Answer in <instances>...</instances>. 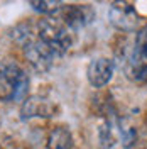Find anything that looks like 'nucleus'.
<instances>
[{
    "instance_id": "13",
    "label": "nucleus",
    "mask_w": 147,
    "mask_h": 149,
    "mask_svg": "<svg viewBox=\"0 0 147 149\" xmlns=\"http://www.w3.org/2000/svg\"><path fill=\"white\" fill-rule=\"evenodd\" d=\"M146 132H147V119H146Z\"/></svg>"
},
{
    "instance_id": "8",
    "label": "nucleus",
    "mask_w": 147,
    "mask_h": 149,
    "mask_svg": "<svg viewBox=\"0 0 147 149\" xmlns=\"http://www.w3.org/2000/svg\"><path fill=\"white\" fill-rule=\"evenodd\" d=\"M47 149H74L73 134L66 125H56L47 134Z\"/></svg>"
},
{
    "instance_id": "4",
    "label": "nucleus",
    "mask_w": 147,
    "mask_h": 149,
    "mask_svg": "<svg viewBox=\"0 0 147 149\" xmlns=\"http://www.w3.org/2000/svg\"><path fill=\"white\" fill-rule=\"evenodd\" d=\"M108 19L112 26L120 32H134L140 24L135 7L127 0H113L108 10Z\"/></svg>"
},
{
    "instance_id": "6",
    "label": "nucleus",
    "mask_w": 147,
    "mask_h": 149,
    "mask_svg": "<svg viewBox=\"0 0 147 149\" xmlns=\"http://www.w3.org/2000/svg\"><path fill=\"white\" fill-rule=\"evenodd\" d=\"M58 112V105L53 100H49L46 97H27L22 102V109H20V117L22 120H29V119H36V117H42V119H49Z\"/></svg>"
},
{
    "instance_id": "7",
    "label": "nucleus",
    "mask_w": 147,
    "mask_h": 149,
    "mask_svg": "<svg viewBox=\"0 0 147 149\" xmlns=\"http://www.w3.org/2000/svg\"><path fill=\"white\" fill-rule=\"evenodd\" d=\"M113 73H115V65L108 58H96V59H93L92 63L88 65V70H86L88 81L95 88H101V86L108 85L110 80L113 78Z\"/></svg>"
},
{
    "instance_id": "11",
    "label": "nucleus",
    "mask_w": 147,
    "mask_h": 149,
    "mask_svg": "<svg viewBox=\"0 0 147 149\" xmlns=\"http://www.w3.org/2000/svg\"><path fill=\"white\" fill-rule=\"evenodd\" d=\"M31 7L44 15H53L58 14L59 9L63 7V0H29Z\"/></svg>"
},
{
    "instance_id": "12",
    "label": "nucleus",
    "mask_w": 147,
    "mask_h": 149,
    "mask_svg": "<svg viewBox=\"0 0 147 149\" xmlns=\"http://www.w3.org/2000/svg\"><path fill=\"white\" fill-rule=\"evenodd\" d=\"M0 149H17L15 141L12 139V137H9V136L2 137V139H0Z\"/></svg>"
},
{
    "instance_id": "5",
    "label": "nucleus",
    "mask_w": 147,
    "mask_h": 149,
    "mask_svg": "<svg viewBox=\"0 0 147 149\" xmlns=\"http://www.w3.org/2000/svg\"><path fill=\"white\" fill-rule=\"evenodd\" d=\"M59 17L68 29L80 31L90 26L95 20L96 14H95V9L88 3H69L59 9Z\"/></svg>"
},
{
    "instance_id": "10",
    "label": "nucleus",
    "mask_w": 147,
    "mask_h": 149,
    "mask_svg": "<svg viewBox=\"0 0 147 149\" xmlns=\"http://www.w3.org/2000/svg\"><path fill=\"white\" fill-rule=\"evenodd\" d=\"M98 149H113L115 136H113V124L110 119H103L98 125Z\"/></svg>"
},
{
    "instance_id": "3",
    "label": "nucleus",
    "mask_w": 147,
    "mask_h": 149,
    "mask_svg": "<svg viewBox=\"0 0 147 149\" xmlns=\"http://www.w3.org/2000/svg\"><path fill=\"white\" fill-rule=\"evenodd\" d=\"M125 74L135 83H147V26L135 36V42L125 61Z\"/></svg>"
},
{
    "instance_id": "9",
    "label": "nucleus",
    "mask_w": 147,
    "mask_h": 149,
    "mask_svg": "<svg viewBox=\"0 0 147 149\" xmlns=\"http://www.w3.org/2000/svg\"><path fill=\"white\" fill-rule=\"evenodd\" d=\"M119 130L120 137H122V146L125 149H130L132 146H135L137 142V127L132 122L130 117H123L119 122Z\"/></svg>"
},
{
    "instance_id": "1",
    "label": "nucleus",
    "mask_w": 147,
    "mask_h": 149,
    "mask_svg": "<svg viewBox=\"0 0 147 149\" xmlns=\"http://www.w3.org/2000/svg\"><path fill=\"white\" fill-rule=\"evenodd\" d=\"M34 29H36L37 39L53 53L54 58L64 56L74 42L71 29H68L61 20L44 19V20H39Z\"/></svg>"
},
{
    "instance_id": "2",
    "label": "nucleus",
    "mask_w": 147,
    "mask_h": 149,
    "mask_svg": "<svg viewBox=\"0 0 147 149\" xmlns=\"http://www.w3.org/2000/svg\"><path fill=\"white\" fill-rule=\"evenodd\" d=\"M29 92V76L14 61L0 63V100L20 102Z\"/></svg>"
}]
</instances>
